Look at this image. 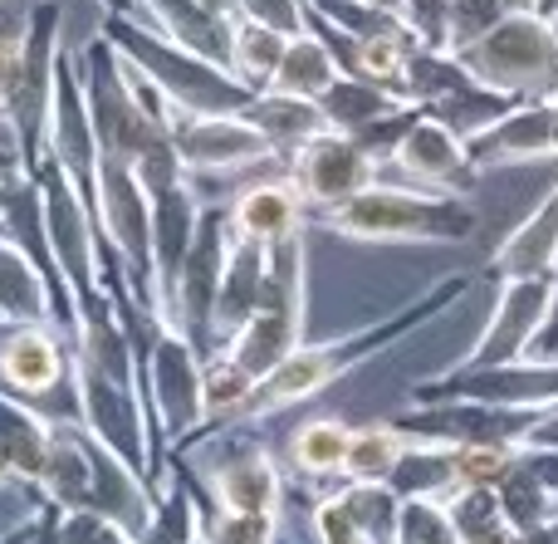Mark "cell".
<instances>
[{
    "label": "cell",
    "mask_w": 558,
    "mask_h": 544,
    "mask_svg": "<svg viewBox=\"0 0 558 544\" xmlns=\"http://www.w3.org/2000/svg\"><path fill=\"white\" fill-rule=\"evenodd\" d=\"M465 294H471V275L451 270V275H441V280L426 285L416 300L397 304L387 319L363 324V329L343 334V339H328V343H299V349L279 363L270 378L255 383V398H251V408H245V418L235 422V427H255V422H270V418H279V412H289L294 402L318 398L328 383L348 378L353 368L373 363L377 353L397 349V343H402L412 329L432 324L436 314H446L451 304H461Z\"/></svg>",
    "instance_id": "obj_1"
},
{
    "label": "cell",
    "mask_w": 558,
    "mask_h": 544,
    "mask_svg": "<svg viewBox=\"0 0 558 544\" xmlns=\"http://www.w3.org/2000/svg\"><path fill=\"white\" fill-rule=\"evenodd\" d=\"M308 221H318L324 231L348 235V241H412V245H456L465 235H475L481 216L465 196L426 192L412 182H373L357 196H348L343 206L328 211H308Z\"/></svg>",
    "instance_id": "obj_2"
},
{
    "label": "cell",
    "mask_w": 558,
    "mask_h": 544,
    "mask_svg": "<svg viewBox=\"0 0 558 544\" xmlns=\"http://www.w3.org/2000/svg\"><path fill=\"white\" fill-rule=\"evenodd\" d=\"M98 35L133 69H143L172 108H186V113H241L255 98V88H245L226 64H211V59L172 45V39H162L157 29H147L143 20L123 15V10H108Z\"/></svg>",
    "instance_id": "obj_3"
},
{
    "label": "cell",
    "mask_w": 558,
    "mask_h": 544,
    "mask_svg": "<svg viewBox=\"0 0 558 544\" xmlns=\"http://www.w3.org/2000/svg\"><path fill=\"white\" fill-rule=\"evenodd\" d=\"M304 319H308V241H304V231H294V235H284V241L270 245V270H265L260 310H255L216 353L235 359L255 383H260L304 343Z\"/></svg>",
    "instance_id": "obj_4"
},
{
    "label": "cell",
    "mask_w": 558,
    "mask_h": 544,
    "mask_svg": "<svg viewBox=\"0 0 558 544\" xmlns=\"http://www.w3.org/2000/svg\"><path fill=\"white\" fill-rule=\"evenodd\" d=\"M206 353L186 339L177 324H153L143 339V392H147V418H153V447H157V481L167 476V461L177 447L206 427Z\"/></svg>",
    "instance_id": "obj_5"
},
{
    "label": "cell",
    "mask_w": 558,
    "mask_h": 544,
    "mask_svg": "<svg viewBox=\"0 0 558 544\" xmlns=\"http://www.w3.org/2000/svg\"><path fill=\"white\" fill-rule=\"evenodd\" d=\"M456 59L465 64V74L481 78L490 94H505L510 104L558 98V29L544 10L505 15Z\"/></svg>",
    "instance_id": "obj_6"
},
{
    "label": "cell",
    "mask_w": 558,
    "mask_h": 544,
    "mask_svg": "<svg viewBox=\"0 0 558 544\" xmlns=\"http://www.w3.org/2000/svg\"><path fill=\"white\" fill-rule=\"evenodd\" d=\"M39 182V211H45V245H49V261H54L59 280H64L69 300H74V319H78V304L88 294L108 290V270H104V235H98V216L94 206L84 202L69 172L45 157V167L35 172Z\"/></svg>",
    "instance_id": "obj_7"
},
{
    "label": "cell",
    "mask_w": 558,
    "mask_h": 544,
    "mask_svg": "<svg viewBox=\"0 0 558 544\" xmlns=\"http://www.w3.org/2000/svg\"><path fill=\"white\" fill-rule=\"evenodd\" d=\"M78 78H84L88 118H94V133H98L104 157L137 162L143 147L167 133L162 118H153L147 104L137 98L133 74H128V59L118 55L104 35H88L84 45H78Z\"/></svg>",
    "instance_id": "obj_8"
},
{
    "label": "cell",
    "mask_w": 558,
    "mask_h": 544,
    "mask_svg": "<svg viewBox=\"0 0 558 544\" xmlns=\"http://www.w3.org/2000/svg\"><path fill=\"white\" fill-rule=\"evenodd\" d=\"M25 69H20V94L10 104L15 118L20 147H25V167L29 177L45 167L49 157V123H54V88H59V59H64V10L54 0H39L25 15Z\"/></svg>",
    "instance_id": "obj_9"
},
{
    "label": "cell",
    "mask_w": 558,
    "mask_h": 544,
    "mask_svg": "<svg viewBox=\"0 0 558 544\" xmlns=\"http://www.w3.org/2000/svg\"><path fill=\"white\" fill-rule=\"evenodd\" d=\"M412 402H490V408H558V353H524L485 368H446L407 388Z\"/></svg>",
    "instance_id": "obj_10"
},
{
    "label": "cell",
    "mask_w": 558,
    "mask_h": 544,
    "mask_svg": "<svg viewBox=\"0 0 558 544\" xmlns=\"http://www.w3.org/2000/svg\"><path fill=\"white\" fill-rule=\"evenodd\" d=\"M167 133H172V147L192 182L245 177L255 167H284V157L265 143L260 128H251L241 113H186V108H167Z\"/></svg>",
    "instance_id": "obj_11"
},
{
    "label": "cell",
    "mask_w": 558,
    "mask_h": 544,
    "mask_svg": "<svg viewBox=\"0 0 558 544\" xmlns=\"http://www.w3.org/2000/svg\"><path fill=\"white\" fill-rule=\"evenodd\" d=\"M206 437L221 442L211 461L192 467L196 471V481H202L206 500L216 510H226V516H284V471L270 457V447L235 442L231 427H206Z\"/></svg>",
    "instance_id": "obj_12"
},
{
    "label": "cell",
    "mask_w": 558,
    "mask_h": 544,
    "mask_svg": "<svg viewBox=\"0 0 558 544\" xmlns=\"http://www.w3.org/2000/svg\"><path fill=\"white\" fill-rule=\"evenodd\" d=\"M558 310V280H500L495 310L485 319L481 339L451 363V368H485V363L524 359L544 343Z\"/></svg>",
    "instance_id": "obj_13"
},
{
    "label": "cell",
    "mask_w": 558,
    "mask_h": 544,
    "mask_svg": "<svg viewBox=\"0 0 558 544\" xmlns=\"http://www.w3.org/2000/svg\"><path fill=\"white\" fill-rule=\"evenodd\" d=\"M226 251H231V216L226 202H206L202 226L192 235V251L182 261L177 275V294H172V324L211 359V314H216V294H221V270H226Z\"/></svg>",
    "instance_id": "obj_14"
},
{
    "label": "cell",
    "mask_w": 558,
    "mask_h": 544,
    "mask_svg": "<svg viewBox=\"0 0 558 544\" xmlns=\"http://www.w3.org/2000/svg\"><path fill=\"white\" fill-rule=\"evenodd\" d=\"M549 408H490V402H412L397 412L392 427L407 442H426V447H465V442H510L524 447L534 422Z\"/></svg>",
    "instance_id": "obj_15"
},
{
    "label": "cell",
    "mask_w": 558,
    "mask_h": 544,
    "mask_svg": "<svg viewBox=\"0 0 558 544\" xmlns=\"http://www.w3.org/2000/svg\"><path fill=\"white\" fill-rule=\"evenodd\" d=\"M284 172L308 202V211H328V206H343L348 196H357L363 186H373L383 162L353 133L324 128V133H314L308 143H299L289 153Z\"/></svg>",
    "instance_id": "obj_16"
},
{
    "label": "cell",
    "mask_w": 558,
    "mask_h": 544,
    "mask_svg": "<svg viewBox=\"0 0 558 544\" xmlns=\"http://www.w3.org/2000/svg\"><path fill=\"white\" fill-rule=\"evenodd\" d=\"M383 167H397L412 186L446 192V196H471L475 182H481V167L471 162V147L446 123H436L432 113L412 118V128L397 137V147L387 153Z\"/></svg>",
    "instance_id": "obj_17"
},
{
    "label": "cell",
    "mask_w": 558,
    "mask_h": 544,
    "mask_svg": "<svg viewBox=\"0 0 558 544\" xmlns=\"http://www.w3.org/2000/svg\"><path fill=\"white\" fill-rule=\"evenodd\" d=\"M69 334L54 319L45 324H0V388H10L25 402L54 398L69 383Z\"/></svg>",
    "instance_id": "obj_18"
},
{
    "label": "cell",
    "mask_w": 558,
    "mask_h": 544,
    "mask_svg": "<svg viewBox=\"0 0 558 544\" xmlns=\"http://www.w3.org/2000/svg\"><path fill=\"white\" fill-rule=\"evenodd\" d=\"M554 118L558 98H530L514 104L500 123H490L481 137H471V162L481 172L490 167H520V162H554Z\"/></svg>",
    "instance_id": "obj_19"
},
{
    "label": "cell",
    "mask_w": 558,
    "mask_h": 544,
    "mask_svg": "<svg viewBox=\"0 0 558 544\" xmlns=\"http://www.w3.org/2000/svg\"><path fill=\"white\" fill-rule=\"evenodd\" d=\"M226 216H231L235 235L275 245V241H284V235L304 231L308 202L299 196V186L289 182V172H279V177H255V182L235 186L231 202H226Z\"/></svg>",
    "instance_id": "obj_20"
},
{
    "label": "cell",
    "mask_w": 558,
    "mask_h": 544,
    "mask_svg": "<svg viewBox=\"0 0 558 544\" xmlns=\"http://www.w3.org/2000/svg\"><path fill=\"white\" fill-rule=\"evenodd\" d=\"M485 275L500 280H558V182L539 196L530 216L495 245Z\"/></svg>",
    "instance_id": "obj_21"
},
{
    "label": "cell",
    "mask_w": 558,
    "mask_h": 544,
    "mask_svg": "<svg viewBox=\"0 0 558 544\" xmlns=\"http://www.w3.org/2000/svg\"><path fill=\"white\" fill-rule=\"evenodd\" d=\"M123 15L143 20V25L157 29L162 39H172V45L231 69V15L206 10L202 0H128Z\"/></svg>",
    "instance_id": "obj_22"
},
{
    "label": "cell",
    "mask_w": 558,
    "mask_h": 544,
    "mask_svg": "<svg viewBox=\"0 0 558 544\" xmlns=\"http://www.w3.org/2000/svg\"><path fill=\"white\" fill-rule=\"evenodd\" d=\"M265 270H270V245L245 241L231 231V251H226V270H221V294H216V314H211V343L221 349L255 310L265 294Z\"/></svg>",
    "instance_id": "obj_23"
},
{
    "label": "cell",
    "mask_w": 558,
    "mask_h": 544,
    "mask_svg": "<svg viewBox=\"0 0 558 544\" xmlns=\"http://www.w3.org/2000/svg\"><path fill=\"white\" fill-rule=\"evenodd\" d=\"M0 319L5 324H59L54 285L35 265V255L0 226Z\"/></svg>",
    "instance_id": "obj_24"
},
{
    "label": "cell",
    "mask_w": 558,
    "mask_h": 544,
    "mask_svg": "<svg viewBox=\"0 0 558 544\" xmlns=\"http://www.w3.org/2000/svg\"><path fill=\"white\" fill-rule=\"evenodd\" d=\"M318 108H324L328 128L353 133V137H363L367 128L387 123V118L416 113V108L397 94V84H377V78H357V74H338L333 84H328V94L318 98Z\"/></svg>",
    "instance_id": "obj_25"
},
{
    "label": "cell",
    "mask_w": 558,
    "mask_h": 544,
    "mask_svg": "<svg viewBox=\"0 0 558 544\" xmlns=\"http://www.w3.org/2000/svg\"><path fill=\"white\" fill-rule=\"evenodd\" d=\"M49 432H54V418H49L45 408H35V402L15 398L10 388H0V447H5L10 471H15V481L29 491V496H35L39 476H45Z\"/></svg>",
    "instance_id": "obj_26"
},
{
    "label": "cell",
    "mask_w": 558,
    "mask_h": 544,
    "mask_svg": "<svg viewBox=\"0 0 558 544\" xmlns=\"http://www.w3.org/2000/svg\"><path fill=\"white\" fill-rule=\"evenodd\" d=\"M137 544H202V491L182 457L167 461V476L157 481V510Z\"/></svg>",
    "instance_id": "obj_27"
},
{
    "label": "cell",
    "mask_w": 558,
    "mask_h": 544,
    "mask_svg": "<svg viewBox=\"0 0 558 544\" xmlns=\"http://www.w3.org/2000/svg\"><path fill=\"white\" fill-rule=\"evenodd\" d=\"M348 442H353V427L343 418H308L289 432V476L299 481H314V486H338L348 467Z\"/></svg>",
    "instance_id": "obj_28"
},
{
    "label": "cell",
    "mask_w": 558,
    "mask_h": 544,
    "mask_svg": "<svg viewBox=\"0 0 558 544\" xmlns=\"http://www.w3.org/2000/svg\"><path fill=\"white\" fill-rule=\"evenodd\" d=\"M241 118L251 128H260L265 143L275 147L279 157L289 162V153H294L299 143H308L314 133H324L328 118L324 108H318V98H299V94H279V88H260V94L251 98V104L241 108Z\"/></svg>",
    "instance_id": "obj_29"
},
{
    "label": "cell",
    "mask_w": 558,
    "mask_h": 544,
    "mask_svg": "<svg viewBox=\"0 0 558 544\" xmlns=\"http://www.w3.org/2000/svg\"><path fill=\"white\" fill-rule=\"evenodd\" d=\"M338 74H343V69H338V59L328 55L324 39H318L314 29H299V35H289L284 59H279L270 88H279V94H299V98H324Z\"/></svg>",
    "instance_id": "obj_30"
},
{
    "label": "cell",
    "mask_w": 558,
    "mask_h": 544,
    "mask_svg": "<svg viewBox=\"0 0 558 544\" xmlns=\"http://www.w3.org/2000/svg\"><path fill=\"white\" fill-rule=\"evenodd\" d=\"M284 45H289V35H279V29L231 15V74L245 88H255V94L270 88L279 59H284Z\"/></svg>",
    "instance_id": "obj_31"
},
{
    "label": "cell",
    "mask_w": 558,
    "mask_h": 544,
    "mask_svg": "<svg viewBox=\"0 0 558 544\" xmlns=\"http://www.w3.org/2000/svg\"><path fill=\"white\" fill-rule=\"evenodd\" d=\"M402 457H407V437L392 427V422H363V427H353V442H348L343 481L387 486Z\"/></svg>",
    "instance_id": "obj_32"
},
{
    "label": "cell",
    "mask_w": 558,
    "mask_h": 544,
    "mask_svg": "<svg viewBox=\"0 0 558 544\" xmlns=\"http://www.w3.org/2000/svg\"><path fill=\"white\" fill-rule=\"evenodd\" d=\"M202 398H206V427H235L255 398V378L235 359L211 353L206 359V378H202Z\"/></svg>",
    "instance_id": "obj_33"
},
{
    "label": "cell",
    "mask_w": 558,
    "mask_h": 544,
    "mask_svg": "<svg viewBox=\"0 0 558 544\" xmlns=\"http://www.w3.org/2000/svg\"><path fill=\"white\" fill-rule=\"evenodd\" d=\"M387 486L397 496H432V500H451L456 496V476H451V447H426V442H407V457L397 461Z\"/></svg>",
    "instance_id": "obj_34"
},
{
    "label": "cell",
    "mask_w": 558,
    "mask_h": 544,
    "mask_svg": "<svg viewBox=\"0 0 558 544\" xmlns=\"http://www.w3.org/2000/svg\"><path fill=\"white\" fill-rule=\"evenodd\" d=\"M446 506H451V520H456V535H461V544H514V535H520V530L505 520L500 496H495L490 486L456 491Z\"/></svg>",
    "instance_id": "obj_35"
},
{
    "label": "cell",
    "mask_w": 558,
    "mask_h": 544,
    "mask_svg": "<svg viewBox=\"0 0 558 544\" xmlns=\"http://www.w3.org/2000/svg\"><path fill=\"white\" fill-rule=\"evenodd\" d=\"M495 496H500V510H505V520H510L514 530H534V525L558 520V496L544 486L539 476H534L530 467H524L520 457H514L510 476L495 486Z\"/></svg>",
    "instance_id": "obj_36"
},
{
    "label": "cell",
    "mask_w": 558,
    "mask_h": 544,
    "mask_svg": "<svg viewBox=\"0 0 558 544\" xmlns=\"http://www.w3.org/2000/svg\"><path fill=\"white\" fill-rule=\"evenodd\" d=\"M392 544H461L451 506H446V500H432V496H402L397 525H392Z\"/></svg>",
    "instance_id": "obj_37"
},
{
    "label": "cell",
    "mask_w": 558,
    "mask_h": 544,
    "mask_svg": "<svg viewBox=\"0 0 558 544\" xmlns=\"http://www.w3.org/2000/svg\"><path fill=\"white\" fill-rule=\"evenodd\" d=\"M514 457L520 447L510 442H465V447H451V476H456V491H471V486H500L510 476Z\"/></svg>",
    "instance_id": "obj_38"
},
{
    "label": "cell",
    "mask_w": 558,
    "mask_h": 544,
    "mask_svg": "<svg viewBox=\"0 0 558 544\" xmlns=\"http://www.w3.org/2000/svg\"><path fill=\"white\" fill-rule=\"evenodd\" d=\"M202 491V481H196ZM202 540L206 544H279L284 540V516H226L202 491Z\"/></svg>",
    "instance_id": "obj_39"
},
{
    "label": "cell",
    "mask_w": 558,
    "mask_h": 544,
    "mask_svg": "<svg viewBox=\"0 0 558 544\" xmlns=\"http://www.w3.org/2000/svg\"><path fill=\"white\" fill-rule=\"evenodd\" d=\"M308 535H314V544H377L363 530V520L348 510V500L338 486H328L324 496L308 506Z\"/></svg>",
    "instance_id": "obj_40"
},
{
    "label": "cell",
    "mask_w": 558,
    "mask_h": 544,
    "mask_svg": "<svg viewBox=\"0 0 558 544\" xmlns=\"http://www.w3.org/2000/svg\"><path fill=\"white\" fill-rule=\"evenodd\" d=\"M59 544H137V535L104 510H59Z\"/></svg>",
    "instance_id": "obj_41"
},
{
    "label": "cell",
    "mask_w": 558,
    "mask_h": 544,
    "mask_svg": "<svg viewBox=\"0 0 558 544\" xmlns=\"http://www.w3.org/2000/svg\"><path fill=\"white\" fill-rule=\"evenodd\" d=\"M505 20V10L495 0H451V15H446V55H461L465 45L495 29Z\"/></svg>",
    "instance_id": "obj_42"
},
{
    "label": "cell",
    "mask_w": 558,
    "mask_h": 544,
    "mask_svg": "<svg viewBox=\"0 0 558 544\" xmlns=\"http://www.w3.org/2000/svg\"><path fill=\"white\" fill-rule=\"evenodd\" d=\"M446 15H451V0H402L397 5V20L422 49H446Z\"/></svg>",
    "instance_id": "obj_43"
},
{
    "label": "cell",
    "mask_w": 558,
    "mask_h": 544,
    "mask_svg": "<svg viewBox=\"0 0 558 544\" xmlns=\"http://www.w3.org/2000/svg\"><path fill=\"white\" fill-rule=\"evenodd\" d=\"M231 15L255 20V25H270V29H279V35H299V29H308L304 0H235Z\"/></svg>",
    "instance_id": "obj_44"
},
{
    "label": "cell",
    "mask_w": 558,
    "mask_h": 544,
    "mask_svg": "<svg viewBox=\"0 0 558 544\" xmlns=\"http://www.w3.org/2000/svg\"><path fill=\"white\" fill-rule=\"evenodd\" d=\"M20 69H25V29H10L0 35V108L5 113L20 94Z\"/></svg>",
    "instance_id": "obj_45"
},
{
    "label": "cell",
    "mask_w": 558,
    "mask_h": 544,
    "mask_svg": "<svg viewBox=\"0 0 558 544\" xmlns=\"http://www.w3.org/2000/svg\"><path fill=\"white\" fill-rule=\"evenodd\" d=\"M520 461L558 496V447H520Z\"/></svg>",
    "instance_id": "obj_46"
},
{
    "label": "cell",
    "mask_w": 558,
    "mask_h": 544,
    "mask_svg": "<svg viewBox=\"0 0 558 544\" xmlns=\"http://www.w3.org/2000/svg\"><path fill=\"white\" fill-rule=\"evenodd\" d=\"M524 447H558V408H549L539 422H534V432L524 437Z\"/></svg>",
    "instance_id": "obj_47"
},
{
    "label": "cell",
    "mask_w": 558,
    "mask_h": 544,
    "mask_svg": "<svg viewBox=\"0 0 558 544\" xmlns=\"http://www.w3.org/2000/svg\"><path fill=\"white\" fill-rule=\"evenodd\" d=\"M514 544H558V520H549V525H534V530H520Z\"/></svg>",
    "instance_id": "obj_48"
},
{
    "label": "cell",
    "mask_w": 558,
    "mask_h": 544,
    "mask_svg": "<svg viewBox=\"0 0 558 544\" xmlns=\"http://www.w3.org/2000/svg\"><path fill=\"white\" fill-rule=\"evenodd\" d=\"M505 15H530V10H544V0H495Z\"/></svg>",
    "instance_id": "obj_49"
},
{
    "label": "cell",
    "mask_w": 558,
    "mask_h": 544,
    "mask_svg": "<svg viewBox=\"0 0 558 544\" xmlns=\"http://www.w3.org/2000/svg\"><path fill=\"white\" fill-rule=\"evenodd\" d=\"M0 491H25L15 481V471H10V457H5V447H0Z\"/></svg>",
    "instance_id": "obj_50"
},
{
    "label": "cell",
    "mask_w": 558,
    "mask_h": 544,
    "mask_svg": "<svg viewBox=\"0 0 558 544\" xmlns=\"http://www.w3.org/2000/svg\"><path fill=\"white\" fill-rule=\"evenodd\" d=\"M20 182H10V177H0V226H5V211H10V196H15Z\"/></svg>",
    "instance_id": "obj_51"
},
{
    "label": "cell",
    "mask_w": 558,
    "mask_h": 544,
    "mask_svg": "<svg viewBox=\"0 0 558 544\" xmlns=\"http://www.w3.org/2000/svg\"><path fill=\"white\" fill-rule=\"evenodd\" d=\"M202 5H206V10H221V15H231L235 0H202Z\"/></svg>",
    "instance_id": "obj_52"
},
{
    "label": "cell",
    "mask_w": 558,
    "mask_h": 544,
    "mask_svg": "<svg viewBox=\"0 0 558 544\" xmlns=\"http://www.w3.org/2000/svg\"><path fill=\"white\" fill-rule=\"evenodd\" d=\"M367 5H377V10H387V15H397V5H402V0H367Z\"/></svg>",
    "instance_id": "obj_53"
},
{
    "label": "cell",
    "mask_w": 558,
    "mask_h": 544,
    "mask_svg": "<svg viewBox=\"0 0 558 544\" xmlns=\"http://www.w3.org/2000/svg\"><path fill=\"white\" fill-rule=\"evenodd\" d=\"M98 10H104V15L108 10H128V0H98Z\"/></svg>",
    "instance_id": "obj_54"
},
{
    "label": "cell",
    "mask_w": 558,
    "mask_h": 544,
    "mask_svg": "<svg viewBox=\"0 0 558 544\" xmlns=\"http://www.w3.org/2000/svg\"><path fill=\"white\" fill-rule=\"evenodd\" d=\"M554 10H558V0H544V15H554Z\"/></svg>",
    "instance_id": "obj_55"
},
{
    "label": "cell",
    "mask_w": 558,
    "mask_h": 544,
    "mask_svg": "<svg viewBox=\"0 0 558 544\" xmlns=\"http://www.w3.org/2000/svg\"><path fill=\"white\" fill-rule=\"evenodd\" d=\"M549 20H554V29H558V10H554V15H549Z\"/></svg>",
    "instance_id": "obj_56"
},
{
    "label": "cell",
    "mask_w": 558,
    "mask_h": 544,
    "mask_svg": "<svg viewBox=\"0 0 558 544\" xmlns=\"http://www.w3.org/2000/svg\"><path fill=\"white\" fill-rule=\"evenodd\" d=\"M0 113H5V108H0Z\"/></svg>",
    "instance_id": "obj_57"
},
{
    "label": "cell",
    "mask_w": 558,
    "mask_h": 544,
    "mask_svg": "<svg viewBox=\"0 0 558 544\" xmlns=\"http://www.w3.org/2000/svg\"><path fill=\"white\" fill-rule=\"evenodd\" d=\"M0 324H5V319H0Z\"/></svg>",
    "instance_id": "obj_58"
},
{
    "label": "cell",
    "mask_w": 558,
    "mask_h": 544,
    "mask_svg": "<svg viewBox=\"0 0 558 544\" xmlns=\"http://www.w3.org/2000/svg\"><path fill=\"white\" fill-rule=\"evenodd\" d=\"M202 544H206V540H202Z\"/></svg>",
    "instance_id": "obj_59"
}]
</instances>
